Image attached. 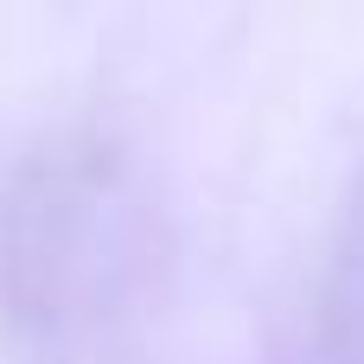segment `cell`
Instances as JSON below:
<instances>
[]
</instances>
